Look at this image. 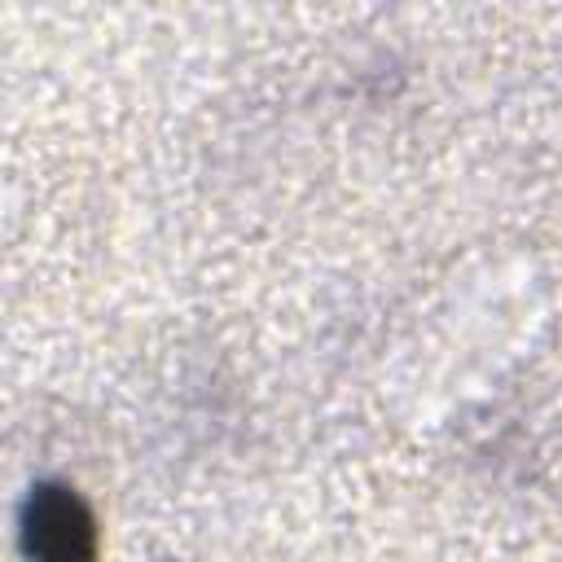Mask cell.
I'll return each instance as SVG.
<instances>
[{
	"instance_id": "obj_1",
	"label": "cell",
	"mask_w": 562,
	"mask_h": 562,
	"mask_svg": "<svg viewBox=\"0 0 562 562\" xmlns=\"http://www.w3.org/2000/svg\"><path fill=\"white\" fill-rule=\"evenodd\" d=\"M22 553L31 562H97V522L75 487H31L22 509Z\"/></svg>"
}]
</instances>
